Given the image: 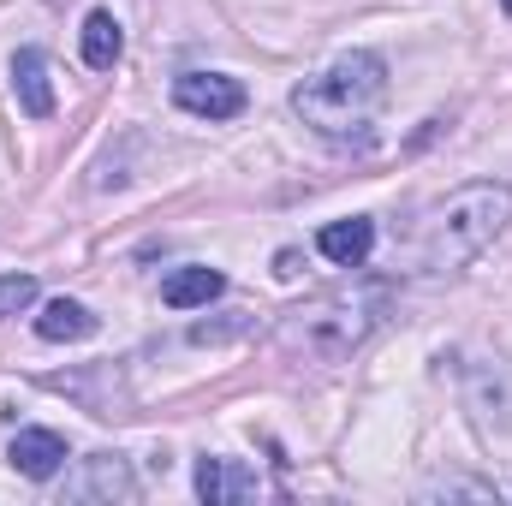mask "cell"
Segmentation results:
<instances>
[{"label":"cell","mask_w":512,"mask_h":506,"mask_svg":"<svg viewBox=\"0 0 512 506\" xmlns=\"http://www.w3.org/2000/svg\"><path fill=\"white\" fill-rule=\"evenodd\" d=\"M197 495L209 506H233V501H251L256 495V471L239 465V459H203L197 465Z\"/></svg>","instance_id":"8992f818"},{"label":"cell","mask_w":512,"mask_h":506,"mask_svg":"<svg viewBox=\"0 0 512 506\" xmlns=\"http://www.w3.org/2000/svg\"><path fill=\"white\" fill-rule=\"evenodd\" d=\"M221 274L215 268H179L167 286H161V298L173 304V310H197V304H209V298H221Z\"/></svg>","instance_id":"30bf717a"},{"label":"cell","mask_w":512,"mask_h":506,"mask_svg":"<svg viewBox=\"0 0 512 506\" xmlns=\"http://www.w3.org/2000/svg\"><path fill=\"white\" fill-rule=\"evenodd\" d=\"M507 221H512V185L477 179V185H465V191H453L447 203L429 209V221H423V233H417V262L435 268V274L465 268L471 256H483L501 239Z\"/></svg>","instance_id":"7a4b0ae2"},{"label":"cell","mask_w":512,"mask_h":506,"mask_svg":"<svg viewBox=\"0 0 512 506\" xmlns=\"http://www.w3.org/2000/svg\"><path fill=\"white\" fill-rule=\"evenodd\" d=\"M316 245H322V256H328V262H340V268H358V262L370 256V245H376V227H370L364 215H352V221H328Z\"/></svg>","instance_id":"ba28073f"},{"label":"cell","mask_w":512,"mask_h":506,"mask_svg":"<svg viewBox=\"0 0 512 506\" xmlns=\"http://www.w3.org/2000/svg\"><path fill=\"white\" fill-rule=\"evenodd\" d=\"M36 334L54 340V346H60V340H90V334H96V316H90L84 304H72V298H48L42 316H36Z\"/></svg>","instance_id":"9c48e42d"},{"label":"cell","mask_w":512,"mask_h":506,"mask_svg":"<svg viewBox=\"0 0 512 506\" xmlns=\"http://www.w3.org/2000/svg\"><path fill=\"white\" fill-rule=\"evenodd\" d=\"M120 48H126L120 18H114V12H90V18H84V60H90L96 72H108V66L120 60Z\"/></svg>","instance_id":"8fae6325"},{"label":"cell","mask_w":512,"mask_h":506,"mask_svg":"<svg viewBox=\"0 0 512 506\" xmlns=\"http://www.w3.org/2000/svg\"><path fill=\"white\" fill-rule=\"evenodd\" d=\"M507 12H512V0H507Z\"/></svg>","instance_id":"5bb4252c"},{"label":"cell","mask_w":512,"mask_h":506,"mask_svg":"<svg viewBox=\"0 0 512 506\" xmlns=\"http://www.w3.org/2000/svg\"><path fill=\"white\" fill-rule=\"evenodd\" d=\"M12 465H18L24 477L48 483V477L66 465V441H60L54 429H18V435H12Z\"/></svg>","instance_id":"52a82bcc"},{"label":"cell","mask_w":512,"mask_h":506,"mask_svg":"<svg viewBox=\"0 0 512 506\" xmlns=\"http://www.w3.org/2000/svg\"><path fill=\"white\" fill-rule=\"evenodd\" d=\"M12 96L30 120H48L54 114V84H48V60L36 48H18L12 54Z\"/></svg>","instance_id":"5b68a950"},{"label":"cell","mask_w":512,"mask_h":506,"mask_svg":"<svg viewBox=\"0 0 512 506\" xmlns=\"http://www.w3.org/2000/svg\"><path fill=\"white\" fill-rule=\"evenodd\" d=\"M382 304L387 292L382 286H358V292H328V298H316L298 322H292V340L310 352V358H346L376 322H382Z\"/></svg>","instance_id":"3957f363"},{"label":"cell","mask_w":512,"mask_h":506,"mask_svg":"<svg viewBox=\"0 0 512 506\" xmlns=\"http://www.w3.org/2000/svg\"><path fill=\"white\" fill-rule=\"evenodd\" d=\"M36 304V274H0V316H18Z\"/></svg>","instance_id":"4fadbf2b"},{"label":"cell","mask_w":512,"mask_h":506,"mask_svg":"<svg viewBox=\"0 0 512 506\" xmlns=\"http://www.w3.org/2000/svg\"><path fill=\"white\" fill-rule=\"evenodd\" d=\"M90 471H96V477H90V483H78L72 495H131V477H126V465H120V459H108V453H102V459H90Z\"/></svg>","instance_id":"7c38bea8"},{"label":"cell","mask_w":512,"mask_h":506,"mask_svg":"<svg viewBox=\"0 0 512 506\" xmlns=\"http://www.w3.org/2000/svg\"><path fill=\"white\" fill-rule=\"evenodd\" d=\"M173 102L185 114H203V120H233V114H245V84L221 78V72H185L173 84Z\"/></svg>","instance_id":"277c9868"},{"label":"cell","mask_w":512,"mask_h":506,"mask_svg":"<svg viewBox=\"0 0 512 506\" xmlns=\"http://www.w3.org/2000/svg\"><path fill=\"white\" fill-rule=\"evenodd\" d=\"M382 102H387L382 54H346L328 72H316V78H304L292 90L298 120L316 137H328V143H364L370 126H376V114H382Z\"/></svg>","instance_id":"6da1fadb"}]
</instances>
